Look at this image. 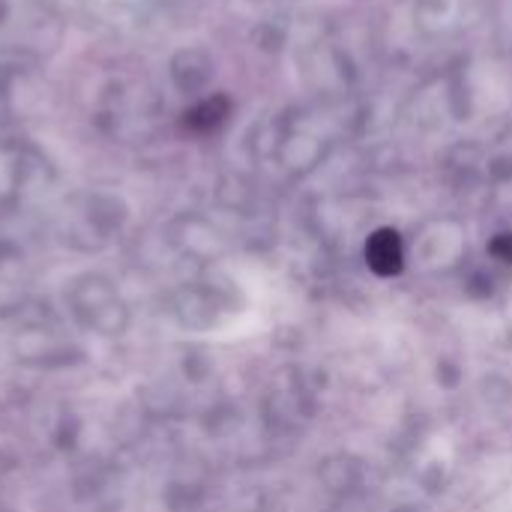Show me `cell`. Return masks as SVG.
Listing matches in <instances>:
<instances>
[{
    "label": "cell",
    "mask_w": 512,
    "mask_h": 512,
    "mask_svg": "<svg viewBox=\"0 0 512 512\" xmlns=\"http://www.w3.org/2000/svg\"><path fill=\"white\" fill-rule=\"evenodd\" d=\"M366 261L381 273V276H393L402 270V240L396 231H378L369 237L366 243Z\"/></svg>",
    "instance_id": "obj_1"
},
{
    "label": "cell",
    "mask_w": 512,
    "mask_h": 512,
    "mask_svg": "<svg viewBox=\"0 0 512 512\" xmlns=\"http://www.w3.org/2000/svg\"><path fill=\"white\" fill-rule=\"evenodd\" d=\"M225 117H228V99L216 96V99L201 102L195 111H189V114H186V123H189V129H195V132H210V129L222 126Z\"/></svg>",
    "instance_id": "obj_2"
},
{
    "label": "cell",
    "mask_w": 512,
    "mask_h": 512,
    "mask_svg": "<svg viewBox=\"0 0 512 512\" xmlns=\"http://www.w3.org/2000/svg\"><path fill=\"white\" fill-rule=\"evenodd\" d=\"M492 252H495L498 258H504V261H512V237L510 234L498 237V240L492 243Z\"/></svg>",
    "instance_id": "obj_3"
}]
</instances>
